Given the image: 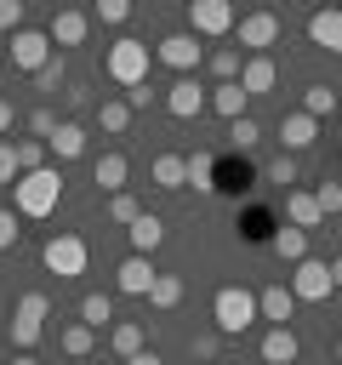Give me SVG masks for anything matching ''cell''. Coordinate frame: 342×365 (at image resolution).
Masks as SVG:
<instances>
[{
	"mask_svg": "<svg viewBox=\"0 0 342 365\" xmlns=\"http://www.w3.org/2000/svg\"><path fill=\"white\" fill-rule=\"evenodd\" d=\"M57 200H63V171H57V165L17 171V182H11V211H17V217H51Z\"/></svg>",
	"mask_w": 342,
	"mask_h": 365,
	"instance_id": "cell-1",
	"label": "cell"
},
{
	"mask_svg": "<svg viewBox=\"0 0 342 365\" xmlns=\"http://www.w3.org/2000/svg\"><path fill=\"white\" fill-rule=\"evenodd\" d=\"M211 319H217L222 336L251 331V325H256V291H245V285H222V291L211 297Z\"/></svg>",
	"mask_w": 342,
	"mask_h": 365,
	"instance_id": "cell-2",
	"label": "cell"
},
{
	"mask_svg": "<svg viewBox=\"0 0 342 365\" xmlns=\"http://www.w3.org/2000/svg\"><path fill=\"white\" fill-rule=\"evenodd\" d=\"M103 74H108L114 86H137V80H148V40H137V34L114 40L108 57H103Z\"/></svg>",
	"mask_w": 342,
	"mask_h": 365,
	"instance_id": "cell-3",
	"label": "cell"
},
{
	"mask_svg": "<svg viewBox=\"0 0 342 365\" xmlns=\"http://www.w3.org/2000/svg\"><path fill=\"white\" fill-rule=\"evenodd\" d=\"M86 240L80 234H51L46 245H40V262H46V274H57V279H80L86 274Z\"/></svg>",
	"mask_w": 342,
	"mask_h": 365,
	"instance_id": "cell-4",
	"label": "cell"
},
{
	"mask_svg": "<svg viewBox=\"0 0 342 365\" xmlns=\"http://www.w3.org/2000/svg\"><path fill=\"white\" fill-rule=\"evenodd\" d=\"M46 314H51V297H46V291H23V297H17V308H11V342H17L23 354L40 342Z\"/></svg>",
	"mask_w": 342,
	"mask_h": 365,
	"instance_id": "cell-5",
	"label": "cell"
},
{
	"mask_svg": "<svg viewBox=\"0 0 342 365\" xmlns=\"http://www.w3.org/2000/svg\"><path fill=\"white\" fill-rule=\"evenodd\" d=\"M336 285H331V262L325 257H302V262H291V297L296 302H325Z\"/></svg>",
	"mask_w": 342,
	"mask_h": 365,
	"instance_id": "cell-6",
	"label": "cell"
},
{
	"mask_svg": "<svg viewBox=\"0 0 342 365\" xmlns=\"http://www.w3.org/2000/svg\"><path fill=\"white\" fill-rule=\"evenodd\" d=\"M188 34L200 40L234 34V0H188Z\"/></svg>",
	"mask_w": 342,
	"mask_h": 365,
	"instance_id": "cell-7",
	"label": "cell"
},
{
	"mask_svg": "<svg viewBox=\"0 0 342 365\" xmlns=\"http://www.w3.org/2000/svg\"><path fill=\"white\" fill-rule=\"evenodd\" d=\"M154 57H160L165 68L188 74V68H200V63H205V46H200V34H165V40L154 46Z\"/></svg>",
	"mask_w": 342,
	"mask_h": 365,
	"instance_id": "cell-8",
	"label": "cell"
},
{
	"mask_svg": "<svg viewBox=\"0 0 342 365\" xmlns=\"http://www.w3.org/2000/svg\"><path fill=\"white\" fill-rule=\"evenodd\" d=\"M46 57H51V40H46V29H17V34H11V68L34 74Z\"/></svg>",
	"mask_w": 342,
	"mask_h": 365,
	"instance_id": "cell-9",
	"label": "cell"
},
{
	"mask_svg": "<svg viewBox=\"0 0 342 365\" xmlns=\"http://www.w3.org/2000/svg\"><path fill=\"white\" fill-rule=\"evenodd\" d=\"M234 29H239V46H251V51H268L279 40V17L274 11H245V17H234Z\"/></svg>",
	"mask_w": 342,
	"mask_h": 365,
	"instance_id": "cell-10",
	"label": "cell"
},
{
	"mask_svg": "<svg viewBox=\"0 0 342 365\" xmlns=\"http://www.w3.org/2000/svg\"><path fill=\"white\" fill-rule=\"evenodd\" d=\"M154 274H160V268H154L148 257H137V251H131V257H125V262L114 268V291H120V297H148Z\"/></svg>",
	"mask_w": 342,
	"mask_h": 365,
	"instance_id": "cell-11",
	"label": "cell"
},
{
	"mask_svg": "<svg viewBox=\"0 0 342 365\" xmlns=\"http://www.w3.org/2000/svg\"><path fill=\"white\" fill-rule=\"evenodd\" d=\"M256 354H262V365H296L302 342H296V331H291V325H268V331H262V342H256Z\"/></svg>",
	"mask_w": 342,
	"mask_h": 365,
	"instance_id": "cell-12",
	"label": "cell"
},
{
	"mask_svg": "<svg viewBox=\"0 0 342 365\" xmlns=\"http://www.w3.org/2000/svg\"><path fill=\"white\" fill-rule=\"evenodd\" d=\"M239 86H245V97H262V91H274V86H279V68H274V57H268V51L245 57V63H239Z\"/></svg>",
	"mask_w": 342,
	"mask_h": 365,
	"instance_id": "cell-13",
	"label": "cell"
},
{
	"mask_svg": "<svg viewBox=\"0 0 342 365\" xmlns=\"http://www.w3.org/2000/svg\"><path fill=\"white\" fill-rule=\"evenodd\" d=\"M165 114H171V120H200V114H205V91L182 74V80L165 91Z\"/></svg>",
	"mask_w": 342,
	"mask_h": 365,
	"instance_id": "cell-14",
	"label": "cell"
},
{
	"mask_svg": "<svg viewBox=\"0 0 342 365\" xmlns=\"http://www.w3.org/2000/svg\"><path fill=\"white\" fill-rule=\"evenodd\" d=\"M194 182V194H217V154L211 148H194L182 154V188Z\"/></svg>",
	"mask_w": 342,
	"mask_h": 365,
	"instance_id": "cell-15",
	"label": "cell"
},
{
	"mask_svg": "<svg viewBox=\"0 0 342 365\" xmlns=\"http://www.w3.org/2000/svg\"><path fill=\"white\" fill-rule=\"evenodd\" d=\"M308 40H314L319 51H336V57H342V11H336V6H319V11L308 17Z\"/></svg>",
	"mask_w": 342,
	"mask_h": 365,
	"instance_id": "cell-16",
	"label": "cell"
},
{
	"mask_svg": "<svg viewBox=\"0 0 342 365\" xmlns=\"http://www.w3.org/2000/svg\"><path fill=\"white\" fill-rule=\"evenodd\" d=\"M46 154L51 160H80L86 154V125L80 120H57V131L46 137Z\"/></svg>",
	"mask_w": 342,
	"mask_h": 365,
	"instance_id": "cell-17",
	"label": "cell"
},
{
	"mask_svg": "<svg viewBox=\"0 0 342 365\" xmlns=\"http://www.w3.org/2000/svg\"><path fill=\"white\" fill-rule=\"evenodd\" d=\"M125 234H131V251H137V257H154L160 240H165V222H160L154 211H137V217L125 222Z\"/></svg>",
	"mask_w": 342,
	"mask_h": 365,
	"instance_id": "cell-18",
	"label": "cell"
},
{
	"mask_svg": "<svg viewBox=\"0 0 342 365\" xmlns=\"http://www.w3.org/2000/svg\"><path fill=\"white\" fill-rule=\"evenodd\" d=\"M285 222H296V228H319V222H325L314 188H285Z\"/></svg>",
	"mask_w": 342,
	"mask_h": 365,
	"instance_id": "cell-19",
	"label": "cell"
},
{
	"mask_svg": "<svg viewBox=\"0 0 342 365\" xmlns=\"http://www.w3.org/2000/svg\"><path fill=\"white\" fill-rule=\"evenodd\" d=\"M245 103H251V97H245V86H239V80H217V91H205V108H217L222 120H239V114H245Z\"/></svg>",
	"mask_w": 342,
	"mask_h": 365,
	"instance_id": "cell-20",
	"label": "cell"
},
{
	"mask_svg": "<svg viewBox=\"0 0 342 365\" xmlns=\"http://www.w3.org/2000/svg\"><path fill=\"white\" fill-rule=\"evenodd\" d=\"M314 137H319V120H308L302 108L279 120V143H285V154H302V148H308Z\"/></svg>",
	"mask_w": 342,
	"mask_h": 365,
	"instance_id": "cell-21",
	"label": "cell"
},
{
	"mask_svg": "<svg viewBox=\"0 0 342 365\" xmlns=\"http://www.w3.org/2000/svg\"><path fill=\"white\" fill-rule=\"evenodd\" d=\"M291 308H296L291 285H268V291H256V319H268V325H285V319H291Z\"/></svg>",
	"mask_w": 342,
	"mask_h": 365,
	"instance_id": "cell-22",
	"label": "cell"
},
{
	"mask_svg": "<svg viewBox=\"0 0 342 365\" xmlns=\"http://www.w3.org/2000/svg\"><path fill=\"white\" fill-rule=\"evenodd\" d=\"M86 29H91V23H86V11H68V6H63V11L51 17L46 40H51V46H80V40H86Z\"/></svg>",
	"mask_w": 342,
	"mask_h": 365,
	"instance_id": "cell-23",
	"label": "cell"
},
{
	"mask_svg": "<svg viewBox=\"0 0 342 365\" xmlns=\"http://www.w3.org/2000/svg\"><path fill=\"white\" fill-rule=\"evenodd\" d=\"M125 177H131L125 154H97V165H91V182H97L103 194H120V188H125Z\"/></svg>",
	"mask_w": 342,
	"mask_h": 365,
	"instance_id": "cell-24",
	"label": "cell"
},
{
	"mask_svg": "<svg viewBox=\"0 0 342 365\" xmlns=\"http://www.w3.org/2000/svg\"><path fill=\"white\" fill-rule=\"evenodd\" d=\"M268 245H274V257H285V262H302V257H308V228L285 222V228H274V234H268Z\"/></svg>",
	"mask_w": 342,
	"mask_h": 365,
	"instance_id": "cell-25",
	"label": "cell"
},
{
	"mask_svg": "<svg viewBox=\"0 0 342 365\" xmlns=\"http://www.w3.org/2000/svg\"><path fill=\"white\" fill-rule=\"evenodd\" d=\"M91 342H97V331H91L86 319H74V325L57 331V348H63L68 359H91Z\"/></svg>",
	"mask_w": 342,
	"mask_h": 365,
	"instance_id": "cell-26",
	"label": "cell"
},
{
	"mask_svg": "<svg viewBox=\"0 0 342 365\" xmlns=\"http://www.w3.org/2000/svg\"><path fill=\"white\" fill-rule=\"evenodd\" d=\"M97 125H103L108 137H125V131H131V108H125V97H103V103H97Z\"/></svg>",
	"mask_w": 342,
	"mask_h": 365,
	"instance_id": "cell-27",
	"label": "cell"
},
{
	"mask_svg": "<svg viewBox=\"0 0 342 365\" xmlns=\"http://www.w3.org/2000/svg\"><path fill=\"white\" fill-rule=\"evenodd\" d=\"M108 348H114V354H120V359H131V354H137V348H148V331H142V325H137V319H120V325H114V331H108Z\"/></svg>",
	"mask_w": 342,
	"mask_h": 365,
	"instance_id": "cell-28",
	"label": "cell"
},
{
	"mask_svg": "<svg viewBox=\"0 0 342 365\" xmlns=\"http://www.w3.org/2000/svg\"><path fill=\"white\" fill-rule=\"evenodd\" d=\"M148 177H154V188H182V154H154Z\"/></svg>",
	"mask_w": 342,
	"mask_h": 365,
	"instance_id": "cell-29",
	"label": "cell"
},
{
	"mask_svg": "<svg viewBox=\"0 0 342 365\" xmlns=\"http://www.w3.org/2000/svg\"><path fill=\"white\" fill-rule=\"evenodd\" d=\"M80 319H86L91 331H103V325L114 319V302H108L103 291H86V297H80Z\"/></svg>",
	"mask_w": 342,
	"mask_h": 365,
	"instance_id": "cell-30",
	"label": "cell"
},
{
	"mask_svg": "<svg viewBox=\"0 0 342 365\" xmlns=\"http://www.w3.org/2000/svg\"><path fill=\"white\" fill-rule=\"evenodd\" d=\"M302 114H308V120L336 114V91H331V86H308V91H302Z\"/></svg>",
	"mask_w": 342,
	"mask_h": 365,
	"instance_id": "cell-31",
	"label": "cell"
},
{
	"mask_svg": "<svg viewBox=\"0 0 342 365\" xmlns=\"http://www.w3.org/2000/svg\"><path fill=\"white\" fill-rule=\"evenodd\" d=\"M148 302H154V308H177V302H182V279H177V274H154Z\"/></svg>",
	"mask_w": 342,
	"mask_h": 365,
	"instance_id": "cell-32",
	"label": "cell"
},
{
	"mask_svg": "<svg viewBox=\"0 0 342 365\" xmlns=\"http://www.w3.org/2000/svg\"><path fill=\"white\" fill-rule=\"evenodd\" d=\"M205 68L217 80H239V51L234 46H217V51H205Z\"/></svg>",
	"mask_w": 342,
	"mask_h": 365,
	"instance_id": "cell-33",
	"label": "cell"
},
{
	"mask_svg": "<svg viewBox=\"0 0 342 365\" xmlns=\"http://www.w3.org/2000/svg\"><path fill=\"white\" fill-rule=\"evenodd\" d=\"M302 171H296V154H279V160H268V171H262V182H274V188H291Z\"/></svg>",
	"mask_w": 342,
	"mask_h": 365,
	"instance_id": "cell-34",
	"label": "cell"
},
{
	"mask_svg": "<svg viewBox=\"0 0 342 365\" xmlns=\"http://www.w3.org/2000/svg\"><path fill=\"white\" fill-rule=\"evenodd\" d=\"M11 154H17V171H40V165H46V143H40V137L11 143Z\"/></svg>",
	"mask_w": 342,
	"mask_h": 365,
	"instance_id": "cell-35",
	"label": "cell"
},
{
	"mask_svg": "<svg viewBox=\"0 0 342 365\" xmlns=\"http://www.w3.org/2000/svg\"><path fill=\"white\" fill-rule=\"evenodd\" d=\"M228 137H234V148H251V143L262 137V125H256L251 114H239V120H228Z\"/></svg>",
	"mask_w": 342,
	"mask_h": 365,
	"instance_id": "cell-36",
	"label": "cell"
},
{
	"mask_svg": "<svg viewBox=\"0 0 342 365\" xmlns=\"http://www.w3.org/2000/svg\"><path fill=\"white\" fill-rule=\"evenodd\" d=\"M137 211H142V205H137V194H125V188H120V194H108V222H131Z\"/></svg>",
	"mask_w": 342,
	"mask_h": 365,
	"instance_id": "cell-37",
	"label": "cell"
},
{
	"mask_svg": "<svg viewBox=\"0 0 342 365\" xmlns=\"http://www.w3.org/2000/svg\"><path fill=\"white\" fill-rule=\"evenodd\" d=\"M34 86H40V91H57V86H63V57H46V63L34 68Z\"/></svg>",
	"mask_w": 342,
	"mask_h": 365,
	"instance_id": "cell-38",
	"label": "cell"
},
{
	"mask_svg": "<svg viewBox=\"0 0 342 365\" xmlns=\"http://www.w3.org/2000/svg\"><path fill=\"white\" fill-rule=\"evenodd\" d=\"M314 200H319V211H325V217H336V211H342V182H319V188H314Z\"/></svg>",
	"mask_w": 342,
	"mask_h": 365,
	"instance_id": "cell-39",
	"label": "cell"
},
{
	"mask_svg": "<svg viewBox=\"0 0 342 365\" xmlns=\"http://www.w3.org/2000/svg\"><path fill=\"white\" fill-rule=\"evenodd\" d=\"M28 131H34L40 143H46V137L57 131V114H51V108H34V114H28Z\"/></svg>",
	"mask_w": 342,
	"mask_h": 365,
	"instance_id": "cell-40",
	"label": "cell"
},
{
	"mask_svg": "<svg viewBox=\"0 0 342 365\" xmlns=\"http://www.w3.org/2000/svg\"><path fill=\"white\" fill-rule=\"evenodd\" d=\"M97 17L103 23H125L131 17V0H97Z\"/></svg>",
	"mask_w": 342,
	"mask_h": 365,
	"instance_id": "cell-41",
	"label": "cell"
},
{
	"mask_svg": "<svg viewBox=\"0 0 342 365\" xmlns=\"http://www.w3.org/2000/svg\"><path fill=\"white\" fill-rule=\"evenodd\" d=\"M17 234H23V228H17V211H6V205H0V251H11V245H17Z\"/></svg>",
	"mask_w": 342,
	"mask_h": 365,
	"instance_id": "cell-42",
	"label": "cell"
},
{
	"mask_svg": "<svg viewBox=\"0 0 342 365\" xmlns=\"http://www.w3.org/2000/svg\"><path fill=\"white\" fill-rule=\"evenodd\" d=\"M154 103V91H148V80H137V86H125V108L137 114V108H148Z\"/></svg>",
	"mask_w": 342,
	"mask_h": 365,
	"instance_id": "cell-43",
	"label": "cell"
},
{
	"mask_svg": "<svg viewBox=\"0 0 342 365\" xmlns=\"http://www.w3.org/2000/svg\"><path fill=\"white\" fill-rule=\"evenodd\" d=\"M0 29H23V0H0Z\"/></svg>",
	"mask_w": 342,
	"mask_h": 365,
	"instance_id": "cell-44",
	"label": "cell"
},
{
	"mask_svg": "<svg viewBox=\"0 0 342 365\" xmlns=\"http://www.w3.org/2000/svg\"><path fill=\"white\" fill-rule=\"evenodd\" d=\"M245 240H268V217L262 211H245V228H239Z\"/></svg>",
	"mask_w": 342,
	"mask_h": 365,
	"instance_id": "cell-45",
	"label": "cell"
},
{
	"mask_svg": "<svg viewBox=\"0 0 342 365\" xmlns=\"http://www.w3.org/2000/svg\"><path fill=\"white\" fill-rule=\"evenodd\" d=\"M188 348H194V359H205V365L217 359V336H211V331H200V336H194Z\"/></svg>",
	"mask_w": 342,
	"mask_h": 365,
	"instance_id": "cell-46",
	"label": "cell"
},
{
	"mask_svg": "<svg viewBox=\"0 0 342 365\" xmlns=\"http://www.w3.org/2000/svg\"><path fill=\"white\" fill-rule=\"evenodd\" d=\"M0 182H6V188L17 182V154H11V143H0Z\"/></svg>",
	"mask_w": 342,
	"mask_h": 365,
	"instance_id": "cell-47",
	"label": "cell"
},
{
	"mask_svg": "<svg viewBox=\"0 0 342 365\" xmlns=\"http://www.w3.org/2000/svg\"><path fill=\"white\" fill-rule=\"evenodd\" d=\"M125 365H165V359H160V354H154V348H137V354H131V359H125Z\"/></svg>",
	"mask_w": 342,
	"mask_h": 365,
	"instance_id": "cell-48",
	"label": "cell"
},
{
	"mask_svg": "<svg viewBox=\"0 0 342 365\" xmlns=\"http://www.w3.org/2000/svg\"><path fill=\"white\" fill-rule=\"evenodd\" d=\"M11 125H17V114H11V103H6V97H0V137H6V131H11Z\"/></svg>",
	"mask_w": 342,
	"mask_h": 365,
	"instance_id": "cell-49",
	"label": "cell"
},
{
	"mask_svg": "<svg viewBox=\"0 0 342 365\" xmlns=\"http://www.w3.org/2000/svg\"><path fill=\"white\" fill-rule=\"evenodd\" d=\"M331 285H336V291H342V257H336V262H331Z\"/></svg>",
	"mask_w": 342,
	"mask_h": 365,
	"instance_id": "cell-50",
	"label": "cell"
},
{
	"mask_svg": "<svg viewBox=\"0 0 342 365\" xmlns=\"http://www.w3.org/2000/svg\"><path fill=\"white\" fill-rule=\"evenodd\" d=\"M11 365H40V359H34V354H17V359H11Z\"/></svg>",
	"mask_w": 342,
	"mask_h": 365,
	"instance_id": "cell-51",
	"label": "cell"
},
{
	"mask_svg": "<svg viewBox=\"0 0 342 365\" xmlns=\"http://www.w3.org/2000/svg\"><path fill=\"white\" fill-rule=\"evenodd\" d=\"M74 365H91V359H74Z\"/></svg>",
	"mask_w": 342,
	"mask_h": 365,
	"instance_id": "cell-52",
	"label": "cell"
},
{
	"mask_svg": "<svg viewBox=\"0 0 342 365\" xmlns=\"http://www.w3.org/2000/svg\"><path fill=\"white\" fill-rule=\"evenodd\" d=\"M336 359H342V342H336Z\"/></svg>",
	"mask_w": 342,
	"mask_h": 365,
	"instance_id": "cell-53",
	"label": "cell"
},
{
	"mask_svg": "<svg viewBox=\"0 0 342 365\" xmlns=\"http://www.w3.org/2000/svg\"><path fill=\"white\" fill-rule=\"evenodd\" d=\"M336 148H342V131H336Z\"/></svg>",
	"mask_w": 342,
	"mask_h": 365,
	"instance_id": "cell-54",
	"label": "cell"
},
{
	"mask_svg": "<svg viewBox=\"0 0 342 365\" xmlns=\"http://www.w3.org/2000/svg\"><path fill=\"white\" fill-rule=\"evenodd\" d=\"M211 365H217V359H211Z\"/></svg>",
	"mask_w": 342,
	"mask_h": 365,
	"instance_id": "cell-55",
	"label": "cell"
},
{
	"mask_svg": "<svg viewBox=\"0 0 342 365\" xmlns=\"http://www.w3.org/2000/svg\"><path fill=\"white\" fill-rule=\"evenodd\" d=\"M336 11H342V6H336Z\"/></svg>",
	"mask_w": 342,
	"mask_h": 365,
	"instance_id": "cell-56",
	"label": "cell"
}]
</instances>
